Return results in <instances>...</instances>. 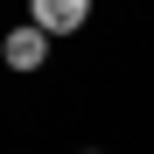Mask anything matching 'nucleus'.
<instances>
[{"mask_svg":"<svg viewBox=\"0 0 154 154\" xmlns=\"http://www.w3.org/2000/svg\"><path fill=\"white\" fill-rule=\"evenodd\" d=\"M28 21H42V28L63 42V35H77L91 21V0H28Z\"/></svg>","mask_w":154,"mask_h":154,"instance_id":"2","label":"nucleus"},{"mask_svg":"<svg viewBox=\"0 0 154 154\" xmlns=\"http://www.w3.org/2000/svg\"><path fill=\"white\" fill-rule=\"evenodd\" d=\"M49 49H56V35H49L42 21H21V28H7V42H0V63L7 70H42Z\"/></svg>","mask_w":154,"mask_h":154,"instance_id":"1","label":"nucleus"}]
</instances>
